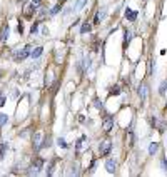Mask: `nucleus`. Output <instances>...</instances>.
I'll use <instances>...</instances> for the list:
<instances>
[{"label": "nucleus", "instance_id": "nucleus-20", "mask_svg": "<svg viewBox=\"0 0 167 177\" xmlns=\"http://www.w3.org/2000/svg\"><path fill=\"white\" fill-rule=\"evenodd\" d=\"M55 162H57V159H54L52 162H50V165H49V170H47V176H52V172H54V167H55Z\"/></svg>", "mask_w": 167, "mask_h": 177}, {"label": "nucleus", "instance_id": "nucleus-23", "mask_svg": "<svg viewBox=\"0 0 167 177\" xmlns=\"http://www.w3.org/2000/svg\"><path fill=\"white\" fill-rule=\"evenodd\" d=\"M37 30H38V24H37V22H35V24H33V25L30 27V32H32V35L35 34V32H37Z\"/></svg>", "mask_w": 167, "mask_h": 177}, {"label": "nucleus", "instance_id": "nucleus-17", "mask_svg": "<svg viewBox=\"0 0 167 177\" xmlns=\"http://www.w3.org/2000/svg\"><path fill=\"white\" fill-rule=\"evenodd\" d=\"M62 10V4H57V5H54L52 9H50V15H55V13H58Z\"/></svg>", "mask_w": 167, "mask_h": 177}, {"label": "nucleus", "instance_id": "nucleus-25", "mask_svg": "<svg viewBox=\"0 0 167 177\" xmlns=\"http://www.w3.org/2000/svg\"><path fill=\"white\" fill-rule=\"evenodd\" d=\"M40 4H42V0H32V5L37 9V7H40Z\"/></svg>", "mask_w": 167, "mask_h": 177}, {"label": "nucleus", "instance_id": "nucleus-12", "mask_svg": "<svg viewBox=\"0 0 167 177\" xmlns=\"http://www.w3.org/2000/svg\"><path fill=\"white\" fill-rule=\"evenodd\" d=\"M130 38H132V32L125 29L124 30V47H127V44L130 42Z\"/></svg>", "mask_w": 167, "mask_h": 177}, {"label": "nucleus", "instance_id": "nucleus-3", "mask_svg": "<svg viewBox=\"0 0 167 177\" xmlns=\"http://www.w3.org/2000/svg\"><path fill=\"white\" fill-rule=\"evenodd\" d=\"M44 164H45V162H44V159H40V157H37V159H35V162H33L32 164V170H30L29 174H33V176H37L38 172H40V169L44 167Z\"/></svg>", "mask_w": 167, "mask_h": 177}, {"label": "nucleus", "instance_id": "nucleus-1", "mask_svg": "<svg viewBox=\"0 0 167 177\" xmlns=\"http://www.w3.org/2000/svg\"><path fill=\"white\" fill-rule=\"evenodd\" d=\"M30 49H32V47L27 45V47H24V49H20V50H17L15 54H13V60H15V62H24L30 55Z\"/></svg>", "mask_w": 167, "mask_h": 177}, {"label": "nucleus", "instance_id": "nucleus-30", "mask_svg": "<svg viewBox=\"0 0 167 177\" xmlns=\"http://www.w3.org/2000/svg\"><path fill=\"white\" fill-rule=\"evenodd\" d=\"M0 77H2V75H0Z\"/></svg>", "mask_w": 167, "mask_h": 177}, {"label": "nucleus", "instance_id": "nucleus-5", "mask_svg": "<svg viewBox=\"0 0 167 177\" xmlns=\"http://www.w3.org/2000/svg\"><path fill=\"white\" fill-rule=\"evenodd\" d=\"M87 142H89L87 137H85V135H82V137L75 142V152H77V154H80V152H82V149H84V145H85Z\"/></svg>", "mask_w": 167, "mask_h": 177}, {"label": "nucleus", "instance_id": "nucleus-2", "mask_svg": "<svg viewBox=\"0 0 167 177\" xmlns=\"http://www.w3.org/2000/svg\"><path fill=\"white\" fill-rule=\"evenodd\" d=\"M110 150H112V142H110V140H104V142H100V145H99L100 157L109 156V154H110Z\"/></svg>", "mask_w": 167, "mask_h": 177}, {"label": "nucleus", "instance_id": "nucleus-16", "mask_svg": "<svg viewBox=\"0 0 167 177\" xmlns=\"http://www.w3.org/2000/svg\"><path fill=\"white\" fill-rule=\"evenodd\" d=\"M120 92H122V90H120V87H119V85H114V87H110V90H109V94H110V95H119Z\"/></svg>", "mask_w": 167, "mask_h": 177}, {"label": "nucleus", "instance_id": "nucleus-4", "mask_svg": "<svg viewBox=\"0 0 167 177\" xmlns=\"http://www.w3.org/2000/svg\"><path fill=\"white\" fill-rule=\"evenodd\" d=\"M112 127H114V117H112V115L104 117V131L109 134V132L112 131Z\"/></svg>", "mask_w": 167, "mask_h": 177}, {"label": "nucleus", "instance_id": "nucleus-28", "mask_svg": "<svg viewBox=\"0 0 167 177\" xmlns=\"http://www.w3.org/2000/svg\"><path fill=\"white\" fill-rule=\"evenodd\" d=\"M95 107H102V104L99 102V99H95Z\"/></svg>", "mask_w": 167, "mask_h": 177}, {"label": "nucleus", "instance_id": "nucleus-8", "mask_svg": "<svg viewBox=\"0 0 167 177\" xmlns=\"http://www.w3.org/2000/svg\"><path fill=\"white\" fill-rule=\"evenodd\" d=\"M8 34H10V27L5 24L4 27H2V34H0V42H5L8 38Z\"/></svg>", "mask_w": 167, "mask_h": 177}, {"label": "nucleus", "instance_id": "nucleus-14", "mask_svg": "<svg viewBox=\"0 0 167 177\" xmlns=\"http://www.w3.org/2000/svg\"><path fill=\"white\" fill-rule=\"evenodd\" d=\"M40 139H42L40 134H35V135H33V145H35V149H40V147H42Z\"/></svg>", "mask_w": 167, "mask_h": 177}, {"label": "nucleus", "instance_id": "nucleus-19", "mask_svg": "<svg viewBox=\"0 0 167 177\" xmlns=\"http://www.w3.org/2000/svg\"><path fill=\"white\" fill-rule=\"evenodd\" d=\"M5 152H7V144H5V142H2V144H0V160L4 159Z\"/></svg>", "mask_w": 167, "mask_h": 177}, {"label": "nucleus", "instance_id": "nucleus-9", "mask_svg": "<svg viewBox=\"0 0 167 177\" xmlns=\"http://www.w3.org/2000/svg\"><path fill=\"white\" fill-rule=\"evenodd\" d=\"M147 90H149V88H147L146 84H140V85H139V95H140V100H142V102L147 99Z\"/></svg>", "mask_w": 167, "mask_h": 177}, {"label": "nucleus", "instance_id": "nucleus-29", "mask_svg": "<svg viewBox=\"0 0 167 177\" xmlns=\"http://www.w3.org/2000/svg\"><path fill=\"white\" fill-rule=\"evenodd\" d=\"M64 2H65V0H58V4H64Z\"/></svg>", "mask_w": 167, "mask_h": 177}, {"label": "nucleus", "instance_id": "nucleus-13", "mask_svg": "<svg viewBox=\"0 0 167 177\" xmlns=\"http://www.w3.org/2000/svg\"><path fill=\"white\" fill-rule=\"evenodd\" d=\"M90 30H92V25H90V24H87V22H84L82 27H80V34H89Z\"/></svg>", "mask_w": 167, "mask_h": 177}, {"label": "nucleus", "instance_id": "nucleus-15", "mask_svg": "<svg viewBox=\"0 0 167 177\" xmlns=\"http://www.w3.org/2000/svg\"><path fill=\"white\" fill-rule=\"evenodd\" d=\"M35 10H37V9H35V7H33V5H32V4H30V5H29V7H27V9H25L24 15H25V17H32V13H33V12H35Z\"/></svg>", "mask_w": 167, "mask_h": 177}, {"label": "nucleus", "instance_id": "nucleus-27", "mask_svg": "<svg viewBox=\"0 0 167 177\" xmlns=\"http://www.w3.org/2000/svg\"><path fill=\"white\" fill-rule=\"evenodd\" d=\"M17 30H18V34L22 35V32H24V27H22V24H20V25H18V27H17Z\"/></svg>", "mask_w": 167, "mask_h": 177}, {"label": "nucleus", "instance_id": "nucleus-11", "mask_svg": "<svg viewBox=\"0 0 167 177\" xmlns=\"http://www.w3.org/2000/svg\"><path fill=\"white\" fill-rule=\"evenodd\" d=\"M42 52H44V49H42V47H35V49L30 52V57H32V59H38V57L42 55Z\"/></svg>", "mask_w": 167, "mask_h": 177}, {"label": "nucleus", "instance_id": "nucleus-24", "mask_svg": "<svg viewBox=\"0 0 167 177\" xmlns=\"http://www.w3.org/2000/svg\"><path fill=\"white\" fill-rule=\"evenodd\" d=\"M57 144H58V145H60V147L67 149V142H65V140H64V139H58V140H57Z\"/></svg>", "mask_w": 167, "mask_h": 177}, {"label": "nucleus", "instance_id": "nucleus-21", "mask_svg": "<svg viewBox=\"0 0 167 177\" xmlns=\"http://www.w3.org/2000/svg\"><path fill=\"white\" fill-rule=\"evenodd\" d=\"M7 120H8V117L5 114H0V127H4L5 124H7Z\"/></svg>", "mask_w": 167, "mask_h": 177}, {"label": "nucleus", "instance_id": "nucleus-18", "mask_svg": "<svg viewBox=\"0 0 167 177\" xmlns=\"http://www.w3.org/2000/svg\"><path fill=\"white\" fill-rule=\"evenodd\" d=\"M157 149H159V144L152 142V144H150V147H149V154H150V156H154L155 152H157Z\"/></svg>", "mask_w": 167, "mask_h": 177}, {"label": "nucleus", "instance_id": "nucleus-7", "mask_svg": "<svg viewBox=\"0 0 167 177\" xmlns=\"http://www.w3.org/2000/svg\"><path fill=\"white\" fill-rule=\"evenodd\" d=\"M105 169H107L109 174H114L117 169V162L114 159H107V162H105Z\"/></svg>", "mask_w": 167, "mask_h": 177}, {"label": "nucleus", "instance_id": "nucleus-26", "mask_svg": "<svg viewBox=\"0 0 167 177\" xmlns=\"http://www.w3.org/2000/svg\"><path fill=\"white\" fill-rule=\"evenodd\" d=\"M5 105V97H0V107Z\"/></svg>", "mask_w": 167, "mask_h": 177}, {"label": "nucleus", "instance_id": "nucleus-10", "mask_svg": "<svg viewBox=\"0 0 167 177\" xmlns=\"http://www.w3.org/2000/svg\"><path fill=\"white\" fill-rule=\"evenodd\" d=\"M85 5H87V0H77L72 9H74V12H80V10H82Z\"/></svg>", "mask_w": 167, "mask_h": 177}, {"label": "nucleus", "instance_id": "nucleus-6", "mask_svg": "<svg viewBox=\"0 0 167 177\" xmlns=\"http://www.w3.org/2000/svg\"><path fill=\"white\" fill-rule=\"evenodd\" d=\"M137 15H139V12H135L132 9H125V18L129 22H135L137 20Z\"/></svg>", "mask_w": 167, "mask_h": 177}, {"label": "nucleus", "instance_id": "nucleus-22", "mask_svg": "<svg viewBox=\"0 0 167 177\" xmlns=\"http://www.w3.org/2000/svg\"><path fill=\"white\" fill-rule=\"evenodd\" d=\"M166 90H167V80H166V82H162V85H160V88H159L160 95H164V94H166Z\"/></svg>", "mask_w": 167, "mask_h": 177}]
</instances>
